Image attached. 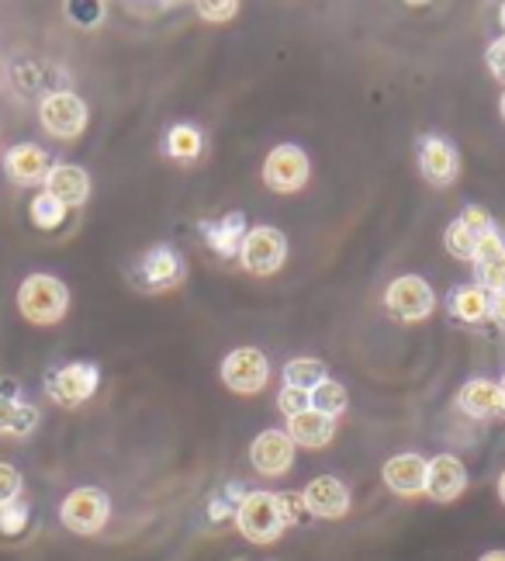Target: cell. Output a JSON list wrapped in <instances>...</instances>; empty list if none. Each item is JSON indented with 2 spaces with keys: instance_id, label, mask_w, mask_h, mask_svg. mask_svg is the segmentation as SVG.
<instances>
[{
  "instance_id": "obj_1",
  "label": "cell",
  "mask_w": 505,
  "mask_h": 561,
  "mask_svg": "<svg viewBox=\"0 0 505 561\" xmlns=\"http://www.w3.org/2000/svg\"><path fill=\"white\" fill-rule=\"evenodd\" d=\"M70 309V288L53 274H32L18 288V312L32 327H53Z\"/></svg>"
},
{
  "instance_id": "obj_2",
  "label": "cell",
  "mask_w": 505,
  "mask_h": 561,
  "mask_svg": "<svg viewBox=\"0 0 505 561\" xmlns=\"http://www.w3.org/2000/svg\"><path fill=\"white\" fill-rule=\"evenodd\" d=\"M107 516H112V500H107L104 489H94V485H83V489H73L70 495L62 500L59 506V520L66 530H73L80 537H94L104 530Z\"/></svg>"
},
{
  "instance_id": "obj_3",
  "label": "cell",
  "mask_w": 505,
  "mask_h": 561,
  "mask_svg": "<svg viewBox=\"0 0 505 561\" xmlns=\"http://www.w3.org/2000/svg\"><path fill=\"white\" fill-rule=\"evenodd\" d=\"M236 527L250 545H274L284 534L277 495L274 492H246L236 510Z\"/></svg>"
},
{
  "instance_id": "obj_4",
  "label": "cell",
  "mask_w": 505,
  "mask_h": 561,
  "mask_svg": "<svg viewBox=\"0 0 505 561\" xmlns=\"http://www.w3.org/2000/svg\"><path fill=\"white\" fill-rule=\"evenodd\" d=\"M312 174V160L301 146L295 142H280L274 146L267 160H263V184H267L274 194H295L309 184Z\"/></svg>"
},
{
  "instance_id": "obj_5",
  "label": "cell",
  "mask_w": 505,
  "mask_h": 561,
  "mask_svg": "<svg viewBox=\"0 0 505 561\" xmlns=\"http://www.w3.org/2000/svg\"><path fill=\"white\" fill-rule=\"evenodd\" d=\"M288 261V236L274 226H253L239 247V264L256 277H271Z\"/></svg>"
},
{
  "instance_id": "obj_6",
  "label": "cell",
  "mask_w": 505,
  "mask_h": 561,
  "mask_svg": "<svg viewBox=\"0 0 505 561\" xmlns=\"http://www.w3.org/2000/svg\"><path fill=\"white\" fill-rule=\"evenodd\" d=\"M385 309L399 322H420L429 319L436 309V295L420 274H402L394 277L385 291Z\"/></svg>"
},
{
  "instance_id": "obj_7",
  "label": "cell",
  "mask_w": 505,
  "mask_h": 561,
  "mask_svg": "<svg viewBox=\"0 0 505 561\" xmlns=\"http://www.w3.org/2000/svg\"><path fill=\"white\" fill-rule=\"evenodd\" d=\"M87 118H91L87 101L73 91H53L38 104V122L56 139H77L87 128Z\"/></svg>"
},
{
  "instance_id": "obj_8",
  "label": "cell",
  "mask_w": 505,
  "mask_h": 561,
  "mask_svg": "<svg viewBox=\"0 0 505 561\" xmlns=\"http://www.w3.org/2000/svg\"><path fill=\"white\" fill-rule=\"evenodd\" d=\"M136 288H142L146 295H160V291H170L177 288L184 280V261L181 253L173 250L170 243H157L142 253V261L136 267Z\"/></svg>"
},
{
  "instance_id": "obj_9",
  "label": "cell",
  "mask_w": 505,
  "mask_h": 561,
  "mask_svg": "<svg viewBox=\"0 0 505 561\" xmlns=\"http://www.w3.org/2000/svg\"><path fill=\"white\" fill-rule=\"evenodd\" d=\"M101 385V371L97 364L91 360H73V364H62V368L49 371L46 378V396L59 405H80L87 402Z\"/></svg>"
},
{
  "instance_id": "obj_10",
  "label": "cell",
  "mask_w": 505,
  "mask_h": 561,
  "mask_svg": "<svg viewBox=\"0 0 505 561\" xmlns=\"http://www.w3.org/2000/svg\"><path fill=\"white\" fill-rule=\"evenodd\" d=\"M267 378H271V360L256 347H236L222 360V381H226V388H232V392H239V396L263 392Z\"/></svg>"
},
{
  "instance_id": "obj_11",
  "label": "cell",
  "mask_w": 505,
  "mask_h": 561,
  "mask_svg": "<svg viewBox=\"0 0 505 561\" xmlns=\"http://www.w3.org/2000/svg\"><path fill=\"white\" fill-rule=\"evenodd\" d=\"M420 170L433 187H450L460 174V157L457 146L447 136L426 133L420 139Z\"/></svg>"
},
{
  "instance_id": "obj_12",
  "label": "cell",
  "mask_w": 505,
  "mask_h": 561,
  "mask_svg": "<svg viewBox=\"0 0 505 561\" xmlns=\"http://www.w3.org/2000/svg\"><path fill=\"white\" fill-rule=\"evenodd\" d=\"M250 461L260 474H267V479H277V474L291 471L295 440L288 437V430H263L250 447Z\"/></svg>"
},
{
  "instance_id": "obj_13",
  "label": "cell",
  "mask_w": 505,
  "mask_h": 561,
  "mask_svg": "<svg viewBox=\"0 0 505 561\" xmlns=\"http://www.w3.org/2000/svg\"><path fill=\"white\" fill-rule=\"evenodd\" d=\"M305 506H309V516H319V520H343L349 513V489L336 479V474H319L309 485H305Z\"/></svg>"
},
{
  "instance_id": "obj_14",
  "label": "cell",
  "mask_w": 505,
  "mask_h": 561,
  "mask_svg": "<svg viewBox=\"0 0 505 561\" xmlns=\"http://www.w3.org/2000/svg\"><path fill=\"white\" fill-rule=\"evenodd\" d=\"M197 229H202L205 247L215 256L232 261V256H239V247H243V240H246L250 222H246L243 211H226V215H218V219H205Z\"/></svg>"
},
{
  "instance_id": "obj_15",
  "label": "cell",
  "mask_w": 505,
  "mask_h": 561,
  "mask_svg": "<svg viewBox=\"0 0 505 561\" xmlns=\"http://www.w3.org/2000/svg\"><path fill=\"white\" fill-rule=\"evenodd\" d=\"M468 489V468L454 455H436L426 465V495L433 503H454Z\"/></svg>"
},
{
  "instance_id": "obj_16",
  "label": "cell",
  "mask_w": 505,
  "mask_h": 561,
  "mask_svg": "<svg viewBox=\"0 0 505 561\" xmlns=\"http://www.w3.org/2000/svg\"><path fill=\"white\" fill-rule=\"evenodd\" d=\"M426 465L429 461L423 455H394L391 461H385L381 479L394 495H402V500L426 495Z\"/></svg>"
},
{
  "instance_id": "obj_17",
  "label": "cell",
  "mask_w": 505,
  "mask_h": 561,
  "mask_svg": "<svg viewBox=\"0 0 505 561\" xmlns=\"http://www.w3.org/2000/svg\"><path fill=\"white\" fill-rule=\"evenodd\" d=\"M4 170L14 184H46L49 170H53V160L42 146L35 142H18L8 149L4 157Z\"/></svg>"
},
{
  "instance_id": "obj_18",
  "label": "cell",
  "mask_w": 505,
  "mask_h": 561,
  "mask_svg": "<svg viewBox=\"0 0 505 561\" xmlns=\"http://www.w3.org/2000/svg\"><path fill=\"white\" fill-rule=\"evenodd\" d=\"M38 426V409L18 396V385H0V437H28Z\"/></svg>"
},
{
  "instance_id": "obj_19",
  "label": "cell",
  "mask_w": 505,
  "mask_h": 561,
  "mask_svg": "<svg viewBox=\"0 0 505 561\" xmlns=\"http://www.w3.org/2000/svg\"><path fill=\"white\" fill-rule=\"evenodd\" d=\"M46 191L53 194L56 202H62L66 208H77L91 198V178H87V170L77 167V163H59L49 170L46 178Z\"/></svg>"
},
{
  "instance_id": "obj_20",
  "label": "cell",
  "mask_w": 505,
  "mask_h": 561,
  "mask_svg": "<svg viewBox=\"0 0 505 561\" xmlns=\"http://www.w3.org/2000/svg\"><path fill=\"white\" fill-rule=\"evenodd\" d=\"M457 405H460V413L471 416V420H492V416H502V392H498L495 381L471 378V381L460 385Z\"/></svg>"
},
{
  "instance_id": "obj_21",
  "label": "cell",
  "mask_w": 505,
  "mask_h": 561,
  "mask_svg": "<svg viewBox=\"0 0 505 561\" xmlns=\"http://www.w3.org/2000/svg\"><path fill=\"white\" fill-rule=\"evenodd\" d=\"M288 437L295 440V447H309V450L329 447L336 437V420L315 413V409H305V413L288 420Z\"/></svg>"
},
{
  "instance_id": "obj_22",
  "label": "cell",
  "mask_w": 505,
  "mask_h": 561,
  "mask_svg": "<svg viewBox=\"0 0 505 561\" xmlns=\"http://www.w3.org/2000/svg\"><path fill=\"white\" fill-rule=\"evenodd\" d=\"M202 149H205V136H202V128L184 122V125H173L170 133L163 136V153L170 160H177V163H191L202 157Z\"/></svg>"
},
{
  "instance_id": "obj_23",
  "label": "cell",
  "mask_w": 505,
  "mask_h": 561,
  "mask_svg": "<svg viewBox=\"0 0 505 561\" xmlns=\"http://www.w3.org/2000/svg\"><path fill=\"white\" fill-rule=\"evenodd\" d=\"M489 301L492 295L481 285H460L450 295V312L464 322H481V319H489Z\"/></svg>"
},
{
  "instance_id": "obj_24",
  "label": "cell",
  "mask_w": 505,
  "mask_h": 561,
  "mask_svg": "<svg viewBox=\"0 0 505 561\" xmlns=\"http://www.w3.org/2000/svg\"><path fill=\"white\" fill-rule=\"evenodd\" d=\"M329 378L325 364L315 357H295L288 368H284V385L288 388H301V392H315V388Z\"/></svg>"
},
{
  "instance_id": "obj_25",
  "label": "cell",
  "mask_w": 505,
  "mask_h": 561,
  "mask_svg": "<svg viewBox=\"0 0 505 561\" xmlns=\"http://www.w3.org/2000/svg\"><path fill=\"white\" fill-rule=\"evenodd\" d=\"M481 240H485V236H481V232H474L464 219H460V215H457V219L447 226V232H444V243H447V250L457 256V261H471L474 264V253H478V243Z\"/></svg>"
},
{
  "instance_id": "obj_26",
  "label": "cell",
  "mask_w": 505,
  "mask_h": 561,
  "mask_svg": "<svg viewBox=\"0 0 505 561\" xmlns=\"http://www.w3.org/2000/svg\"><path fill=\"white\" fill-rule=\"evenodd\" d=\"M346 405H349V396H346V388L333 378H325L315 392H312V409L315 413H325V416H343L346 413Z\"/></svg>"
},
{
  "instance_id": "obj_27",
  "label": "cell",
  "mask_w": 505,
  "mask_h": 561,
  "mask_svg": "<svg viewBox=\"0 0 505 561\" xmlns=\"http://www.w3.org/2000/svg\"><path fill=\"white\" fill-rule=\"evenodd\" d=\"M32 222L38 226V229H59L62 226V219H66V205L62 202H56L49 191H42V194H35L32 198Z\"/></svg>"
},
{
  "instance_id": "obj_28",
  "label": "cell",
  "mask_w": 505,
  "mask_h": 561,
  "mask_svg": "<svg viewBox=\"0 0 505 561\" xmlns=\"http://www.w3.org/2000/svg\"><path fill=\"white\" fill-rule=\"evenodd\" d=\"M32 520V506L25 500H14L8 506H0V534L4 537H21L28 530Z\"/></svg>"
},
{
  "instance_id": "obj_29",
  "label": "cell",
  "mask_w": 505,
  "mask_h": 561,
  "mask_svg": "<svg viewBox=\"0 0 505 561\" xmlns=\"http://www.w3.org/2000/svg\"><path fill=\"white\" fill-rule=\"evenodd\" d=\"M243 495L246 492L239 485H226V492L211 495V500H208V520L218 524V520H226V516H232V520H236V510H239V503H243Z\"/></svg>"
},
{
  "instance_id": "obj_30",
  "label": "cell",
  "mask_w": 505,
  "mask_h": 561,
  "mask_svg": "<svg viewBox=\"0 0 505 561\" xmlns=\"http://www.w3.org/2000/svg\"><path fill=\"white\" fill-rule=\"evenodd\" d=\"M478 267V285L489 295H505V253L492 256V261H481Z\"/></svg>"
},
{
  "instance_id": "obj_31",
  "label": "cell",
  "mask_w": 505,
  "mask_h": 561,
  "mask_svg": "<svg viewBox=\"0 0 505 561\" xmlns=\"http://www.w3.org/2000/svg\"><path fill=\"white\" fill-rule=\"evenodd\" d=\"M277 513H280L284 530L309 520V506H305V495L301 492H280L277 495Z\"/></svg>"
},
{
  "instance_id": "obj_32",
  "label": "cell",
  "mask_w": 505,
  "mask_h": 561,
  "mask_svg": "<svg viewBox=\"0 0 505 561\" xmlns=\"http://www.w3.org/2000/svg\"><path fill=\"white\" fill-rule=\"evenodd\" d=\"M66 18H70L73 25H80V28H97L104 21V4H97V0H91V4H83V0H70V4H66Z\"/></svg>"
},
{
  "instance_id": "obj_33",
  "label": "cell",
  "mask_w": 505,
  "mask_h": 561,
  "mask_svg": "<svg viewBox=\"0 0 505 561\" xmlns=\"http://www.w3.org/2000/svg\"><path fill=\"white\" fill-rule=\"evenodd\" d=\"M277 409L291 420V416L305 413V409H312V396H309V392H301V388H288V385H284V388H280V396H277Z\"/></svg>"
},
{
  "instance_id": "obj_34",
  "label": "cell",
  "mask_w": 505,
  "mask_h": 561,
  "mask_svg": "<svg viewBox=\"0 0 505 561\" xmlns=\"http://www.w3.org/2000/svg\"><path fill=\"white\" fill-rule=\"evenodd\" d=\"M14 500H21V471L0 461V506H8Z\"/></svg>"
},
{
  "instance_id": "obj_35",
  "label": "cell",
  "mask_w": 505,
  "mask_h": 561,
  "mask_svg": "<svg viewBox=\"0 0 505 561\" xmlns=\"http://www.w3.org/2000/svg\"><path fill=\"white\" fill-rule=\"evenodd\" d=\"M197 14H202L205 21H232L239 14V4H232V0H218V4L202 0V4H197Z\"/></svg>"
},
{
  "instance_id": "obj_36",
  "label": "cell",
  "mask_w": 505,
  "mask_h": 561,
  "mask_svg": "<svg viewBox=\"0 0 505 561\" xmlns=\"http://www.w3.org/2000/svg\"><path fill=\"white\" fill-rule=\"evenodd\" d=\"M498 253H505V236L498 232V229H492L485 240L478 243V253H474V264H481V261H492V256H498Z\"/></svg>"
},
{
  "instance_id": "obj_37",
  "label": "cell",
  "mask_w": 505,
  "mask_h": 561,
  "mask_svg": "<svg viewBox=\"0 0 505 561\" xmlns=\"http://www.w3.org/2000/svg\"><path fill=\"white\" fill-rule=\"evenodd\" d=\"M485 62H489L492 77L505 83V35H502V38H495L492 46H489V53H485Z\"/></svg>"
},
{
  "instance_id": "obj_38",
  "label": "cell",
  "mask_w": 505,
  "mask_h": 561,
  "mask_svg": "<svg viewBox=\"0 0 505 561\" xmlns=\"http://www.w3.org/2000/svg\"><path fill=\"white\" fill-rule=\"evenodd\" d=\"M489 319L495 322L498 330H505V295H492V301H489Z\"/></svg>"
},
{
  "instance_id": "obj_39",
  "label": "cell",
  "mask_w": 505,
  "mask_h": 561,
  "mask_svg": "<svg viewBox=\"0 0 505 561\" xmlns=\"http://www.w3.org/2000/svg\"><path fill=\"white\" fill-rule=\"evenodd\" d=\"M478 561H505V551H489V554H481Z\"/></svg>"
},
{
  "instance_id": "obj_40",
  "label": "cell",
  "mask_w": 505,
  "mask_h": 561,
  "mask_svg": "<svg viewBox=\"0 0 505 561\" xmlns=\"http://www.w3.org/2000/svg\"><path fill=\"white\" fill-rule=\"evenodd\" d=\"M498 500L505 503V471L498 474Z\"/></svg>"
},
{
  "instance_id": "obj_41",
  "label": "cell",
  "mask_w": 505,
  "mask_h": 561,
  "mask_svg": "<svg viewBox=\"0 0 505 561\" xmlns=\"http://www.w3.org/2000/svg\"><path fill=\"white\" fill-rule=\"evenodd\" d=\"M498 392H502V416H505V375H502V385H498Z\"/></svg>"
},
{
  "instance_id": "obj_42",
  "label": "cell",
  "mask_w": 505,
  "mask_h": 561,
  "mask_svg": "<svg viewBox=\"0 0 505 561\" xmlns=\"http://www.w3.org/2000/svg\"><path fill=\"white\" fill-rule=\"evenodd\" d=\"M498 21H502V32H505V4H502V11H498Z\"/></svg>"
},
{
  "instance_id": "obj_43",
  "label": "cell",
  "mask_w": 505,
  "mask_h": 561,
  "mask_svg": "<svg viewBox=\"0 0 505 561\" xmlns=\"http://www.w3.org/2000/svg\"><path fill=\"white\" fill-rule=\"evenodd\" d=\"M498 112H502V118H505V94H502V101H498Z\"/></svg>"
}]
</instances>
